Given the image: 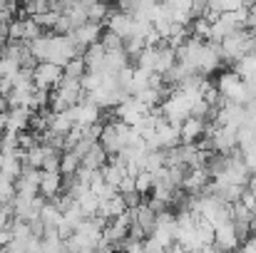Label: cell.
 Segmentation results:
<instances>
[{
  "label": "cell",
  "instance_id": "52a82bcc",
  "mask_svg": "<svg viewBox=\"0 0 256 253\" xmlns=\"http://www.w3.org/2000/svg\"><path fill=\"white\" fill-rule=\"evenodd\" d=\"M30 117H32L30 107H12V109H8V129L18 132V134L30 129Z\"/></svg>",
  "mask_w": 256,
  "mask_h": 253
},
{
  "label": "cell",
  "instance_id": "8fae6325",
  "mask_svg": "<svg viewBox=\"0 0 256 253\" xmlns=\"http://www.w3.org/2000/svg\"><path fill=\"white\" fill-rule=\"evenodd\" d=\"M40 219L45 221L48 229H58L60 221H62V211H60V206H58L52 199H48L45 206H42V211H40Z\"/></svg>",
  "mask_w": 256,
  "mask_h": 253
},
{
  "label": "cell",
  "instance_id": "7402d4cb",
  "mask_svg": "<svg viewBox=\"0 0 256 253\" xmlns=\"http://www.w3.org/2000/svg\"><path fill=\"white\" fill-rule=\"evenodd\" d=\"M72 30H75V22H72V17H70L68 12H60L58 22L52 25V32H58V35H68V32H72Z\"/></svg>",
  "mask_w": 256,
  "mask_h": 253
},
{
  "label": "cell",
  "instance_id": "44dd1931",
  "mask_svg": "<svg viewBox=\"0 0 256 253\" xmlns=\"http://www.w3.org/2000/svg\"><path fill=\"white\" fill-rule=\"evenodd\" d=\"M20 67H22V65H20V60L0 55V75H2V77H12V75H15Z\"/></svg>",
  "mask_w": 256,
  "mask_h": 253
},
{
  "label": "cell",
  "instance_id": "9c48e42d",
  "mask_svg": "<svg viewBox=\"0 0 256 253\" xmlns=\"http://www.w3.org/2000/svg\"><path fill=\"white\" fill-rule=\"evenodd\" d=\"M107 159H110V152L102 147V142H94V144L90 147V152L82 157V167L102 169L104 164H107Z\"/></svg>",
  "mask_w": 256,
  "mask_h": 253
},
{
  "label": "cell",
  "instance_id": "d6a6232c",
  "mask_svg": "<svg viewBox=\"0 0 256 253\" xmlns=\"http://www.w3.org/2000/svg\"><path fill=\"white\" fill-rule=\"evenodd\" d=\"M80 2H85L87 7H90V5H94V2H97V0H80Z\"/></svg>",
  "mask_w": 256,
  "mask_h": 253
},
{
  "label": "cell",
  "instance_id": "1f68e13d",
  "mask_svg": "<svg viewBox=\"0 0 256 253\" xmlns=\"http://www.w3.org/2000/svg\"><path fill=\"white\" fill-rule=\"evenodd\" d=\"M8 129V109H0V132Z\"/></svg>",
  "mask_w": 256,
  "mask_h": 253
},
{
  "label": "cell",
  "instance_id": "83f0119b",
  "mask_svg": "<svg viewBox=\"0 0 256 253\" xmlns=\"http://www.w3.org/2000/svg\"><path fill=\"white\" fill-rule=\"evenodd\" d=\"M12 239H15V236H12V229H10V226L2 229V231H0V249H8V244H10Z\"/></svg>",
  "mask_w": 256,
  "mask_h": 253
},
{
  "label": "cell",
  "instance_id": "8992f818",
  "mask_svg": "<svg viewBox=\"0 0 256 253\" xmlns=\"http://www.w3.org/2000/svg\"><path fill=\"white\" fill-rule=\"evenodd\" d=\"M65 189V179H62V171H45L42 169V179H40V194L52 199L58 196L60 191Z\"/></svg>",
  "mask_w": 256,
  "mask_h": 253
},
{
  "label": "cell",
  "instance_id": "f546056e",
  "mask_svg": "<svg viewBox=\"0 0 256 253\" xmlns=\"http://www.w3.org/2000/svg\"><path fill=\"white\" fill-rule=\"evenodd\" d=\"M142 0H117V5H120V10H127V12H132L137 5H140Z\"/></svg>",
  "mask_w": 256,
  "mask_h": 253
},
{
  "label": "cell",
  "instance_id": "484cf974",
  "mask_svg": "<svg viewBox=\"0 0 256 253\" xmlns=\"http://www.w3.org/2000/svg\"><path fill=\"white\" fill-rule=\"evenodd\" d=\"M117 191L120 194H127V191H134V174H124L122 179H120V184H117Z\"/></svg>",
  "mask_w": 256,
  "mask_h": 253
},
{
  "label": "cell",
  "instance_id": "7a4b0ae2",
  "mask_svg": "<svg viewBox=\"0 0 256 253\" xmlns=\"http://www.w3.org/2000/svg\"><path fill=\"white\" fill-rule=\"evenodd\" d=\"M214 246H216V251H229V249L242 246V234L236 231L234 221H224L214 229Z\"/></svg>",
  "mask_w": 256,
  "mask_h": 253
},
{
  "label": "cell",
  "instance_id": "4316f807",
  "mask_svg": "<svg viewBox=\"0 0 256 253\" xmlns=\"http://www.w3.org/2000/svg\"><path fill=\"white\" fill-rule=\"evenodd\" d=\"M244 162H246V167L252 169V171H256V144L244 152Z\"/></svg>",
  "mask_w": 256,
  "mask_h": 253
},
{
  "label": "cell",
  "instance_id": "f1b7e54d",
  "mask_svg": "<svg viewBox=\"0 0 256 253\" xmlns=\"http://www.w3.org/2000/svg\"><path fill=\"white\" fill-rule=\"evenodd\" d=\"M242 251L244 253H256V234L252 236V239H244V241H242Z\"/></svg>",
  "mask_w": 256,
  "mask_h": 253
},
{
  "label": "cell",
  "instance_id": "5b68a950",
  "mask_svg": "<svg viewBox=\"0 0 256 253\" xmlns=\"http://www.w3.org/2000/svg\"><path fill=\"white\" fill-rule=\"evenodd\" d=\"M206 184H209V171H206V167H192L186 171V176H184L182 189L186 194H202Z\"/></svg>",
  "mask_w": 256,
  "mask_h": 253
},
{
  "label": "cell",
  "instance_id": "9a60e30c",
  "mask_svg": "<svg viewBox=\"0 0 256 253\" xmlns=\"http://www.w3.org/2000/svg\"><path fill=\"white\" fill-rule=\"evenodd\" d=\"M134 60H137V67L154 72V65H157V47H150V45H147Z\"/></svg>",
  "mask_w": 256,
  "mask_h": 253
},
{
  "label": "cell",
  "instance_id": "30bf717a",
  "mask_svg": "<svg viewBox=\"0 0 256 253\" xmlns=\"http://www.w3.org/2000/svg\"><path fill=\"white\" fill-rule=\"evenodd\" d=\"M124 211H127V204H124L122 194H117V196H112V199H104V201L100 204V211H97V214H102V216H107V219H114V216H120V214H124Z\"/></svg>",
  "mask_w": 256,
  "mask_h": 253
},
{
  "label": "cell",
  "instance_id": "cb8c5ba5",
  "mask_svg": "<svg viewBox=\"0 0 256 253\" xmlns=\"http://www.w3.org/2000/svg\"><path fill=\"white\" fill-rule=\"evenodd\" d=\"M100 40H102V45H104L107 50H114V47H124V40H122V37H120L117 32H112V30H107V32H104V35H102Z\"/></svg>",
  "mask_w": 256,
  "mask_h": 253
},
{
  "label": "cell",
  "instance_id": "6da1fadb",
  "mask_svg": "<svg viewBox=\"0 0 256 253\" xmlns=\"http://www.w3.org/2000/svg\"><path fill=\"white\" fill-rule=\"evenodd\" d=\"M62 67L60 65H55V62H50V60H42V62H38L35 67H32V80L38 87H45V89H52V87H58V84L62 82Z\"/></svg>",
  "mask_w": 256,
  "mask_h": 253
},
{
  "label": "cell",
  "instance_id": "d6986e66",
  "mask_svg": "<svg viewBox=\"0 0 256 253\" xmlns=\"http://www.w3.org/2000/svg\"><path fill=\"white\" fill-rule=\"evenodd\" d=\"M90 20H94V22H107V17H110V7H107V2L104 0H97L94 5H90Z\"/></svg>",
  "mask_w": 256,
  "mask_h": 253
},
{
  "label": "cell",
  "instance_id": "7c38bea8",
  "mask_svg": "<svg viewBox=\"0 0 256 253\" xmlns=\"http://www.w3.org/2000/svg\"><path fill=\"white\" fill-rule=\"evenodd\" d=\"M85 72H87V62H85V57H82V55L70 57V60L65 62V67H62V75H65V77H70V80H80Z\"/></svg>",
  "mask_w": 256,
  "mask_h": 253
},
{
  "label": "cell",
  "instance_id": "4dcf8cb0",
  "mask_svg": "<svg viewBox=\"0 0 256 253\" xmlns=\"http://www.w3.org/2000/svg\"><path fill=\"white\" fill-rule=\"evenodd\" d=\"M12 89V77H2L0 75V94H8Z\"/></svg>",
  "mask_w": 256,
  "mask_h": 253
},
{
  "label": "cell",
  "instance_id": "3957f363",
  "mask_svg": "<svg viewBox=\"0 0 256 253\" xmlns=\"http://www.w3.org/2000/svg\"><path fill=\"white\" fill-rule=\"evenodd\" d=\"M132 25H134V15L127 12V10H110V17H107V30L117 32L122 40H127L132 35Z\"/></svg>",
  "mask_w": 256,
  "mask_h": 253
},
{
  "label": "cell",
  "instance_id": "2e32d148",
  "mask_svg": "<svg viewBox=\"0 0 256 253\" xmlns=\"http://www.w3.org/2000/svg\"><path fill=\"white\" fill-rule=\"evenodd\" d=\"M134 189H137L140 194H150V191L154 189V174L147 171V169L137 171V174H134Z\"/></svg>",
  "mask_w": 256,
  "mask_h": 253
},
{
  "label": "cell",
  "instance_id": "277c9868",
  "mask_svg": "<svg viewBox=\"0 0 256 253\" xmlns=\"http://www.w3.org/2000/svg\"><path fill=\"white\" fill-rule=\"evenodd\" d=\"M204 132H206V119H204V117H194V114H189V117L179 124L182 142H196L199 137H204Z\"/></svg>",
  "mask_w": 256,
  "mask_h": 253
},
{
  "label": "cell",
  "instance_id": "4fadbf2b",
  "mask_svg": "<svg viewBox=\"0 0 256 253\" xmlns=\"http://www.w3.org/2000/svg\"><path fill=\"white\" fill-rule=\"evenodd\" d=\"M80 167H82V159H80L72 149H65V152H62V159H60V171H62L65 176H75Z\"/></svg>",
  "mask_w": 256,
  "mask_h": 253
},
{
  "label": "cell",
  "instance_id": "ba28073f",
  "mask_svg": "<svg viewBox=\"0 0 256 253\" xmlns=\"http://www.w3.org/2000/svg\"><path fill=\"white\" fill-rule=\"evenodd\" d=\"M72 35H75V40H78V42H82V45H92V42H97V40L102 37V22L87 20V22H82L80 27H75V30H72Z\"/></svg>",
  "mask_w": 256,
  "mask_h": 253
},
{
  "label": "cell",
  "instance_id": "d4e9b609",
  "mask_svg": "<svg viewBox=\"0 0 256 253\" xmlns=\"http://www.w3.org/2000/svg\"><path fill=\"white\" fill-rule=\"evenodd\" d=\"M209 112H212V104H209L204 97H196V99H194V104H192V114H194V117H204V119H206V117H209Z\"/></svg>",
  "mask_w": 256,
  "mask_h": 253
},
{
  "label": "cell",
  "instance_id": "603a6c76",
  "mask_svg": "<svg viewBox=\"0 0 256 253\" xmlns=\"http://www.w3.org/2000/svg\"><path fill=\"white\" fill-rule=\"evenodd\" d=\"M42 35V25L30 15V17H25V42H30V40H35V37H40Z\"/></svg>",
  "mask_w": 256,
  "mask_h": 253
},
{
  "label": "cell",
  "instance_id": "e0dca14e",
  "mask_svg": "<svg viewBox=\"0 0 256 253\" xmlns=\"http://www.w3.org/2000/svg\"><path fill=\"white\" fill-rule=\"evenodd\" d=\"M45 154H48V147H45V144H35V147H30V149H28L25 164L42 169V162H45Z\"/></svg>",
  "mask_w": 256,
  "mask_h": 253
},
{
  "label": "cell",
  "instance_id": "ffe728a7",
  "mask_svg": "<svg viewBox=\"0 0 256 253\" xmlns=\"http://www.w3.org/2000/svg\"><path fill=\"white\" fill-rule=\"evenodd\" d=\"M8 40H25V17L8 22Z\"/></svg>",
  "mask_w": 256,
  "mask_h": 253
},
{
  "label": "cell",
  "instance_id": "836d02e7",
  "mask_svg": "<svg viewBox=\"0 0 256 253\" xmlns=\"http://www.w3.org/2000/svg\"><path fill=\"white\" fill-rule=\"evenodd\" d=\"M2 162H5V152L0 149V167H2Z\"/></svg>",
  "mask_w": 256,
  "mask_h": 253
},
{
  "label": "cell",
  "instance_id": "ac0fdd59",
  "mask_svg": "<svg viewBox=\"0 0 256 253\" xmlns=\"http://www.w3.org/2000/svg\"><path fill=\"white\" fill-rule=\"evenodd\" d=\"M15 196H18V186H15V181L0 176V204H12Z\"/></svg>",
  "mask_w": 256,
  "mask_h": 253
},
{
  "label": "cell",
  "instance_id": "5bb4252c",
  "mask_svg": "<svg viewBox=\"0 0 256 253\" xmlns=\"http://www.w3.org/2000/svg\"><path fill=\"white\" fill-rule=\"evenodd\" d=\"M28 45H30V52L38 57V62L48 60V52H50V35H40V37L30 40Z\"/></svg>",
  "mask_w": 256,
  "mask_h": 253
}]
</instances>
